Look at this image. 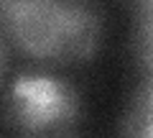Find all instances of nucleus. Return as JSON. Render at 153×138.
Wrapping results in <instances>:
<instances>
[{
	"label": "nucleus",
	"mask_w": 153,
	"mask_h": 138,
	"mask_svg": "<svg viewBox=\"0 0 153 138\" xmlns=\"http://www.w3.org/2000/svg\"><path fill=\"white\" fill-rule=\"evenodd\" d=\"M135 16H153V0H133Z\"/></svg>",
	"instance_id": "5"
},
{
	"label": "nucleus",
	"mask_w": 153,
	"mask_h": 138,
	"mask_svg": "<svg viewBox=\"0 0 153 138\" xmlns=\"http://www.w3.org/2000/svg\"><path fill=\"white\" fill-rule=\"evenodd\" d=\"M133 56L138 66L146 69V74H153V16H135Z\"/></svg>",
	"instance_id": "4"
},
{
	"label": "nucleus",
	"mask_w": 153,
	"mask_h": 138,
	"mask_svg": "<svg viewBox=\"0 0 153 138\" xmlns=\"http://www.w3.org/2000/svg\"><path fill=\"white\" fill-rule=\"evenodd\" d=\"M5 41L46 66L94 59L102 44V16L94 0H0Z\"/></svg>",
	"instance_id": "1"
},
{
	"label": "nucleus",
	"mask_w": 153,
	"mask_h": 138,
	"mask_svg": "<svg viewBox=\"0 0 153 138\" xmlns=\"http://www.w3.org/2000/svg\"><path fill=\"white\" fill-rule=\"evenodd\" d=\"M84 118L82 95L51 72H21L5 95V120L18 138H74Z\"/></svg>",
	"instance_id": "2"
},
{
	"label": "nucleus",
	"mask_w": 153,
	"mask_h": 138,
	"mask_svg": "<svg viewBox=\"0 0 153 138\" xmlns=\"http://www.w3.org/2000/svg\"><path fill=\"white\" fill-rule=\"evenodd\" d=\"M120 138H153V74H146L133 92L120 120Z\"/></svg>",
	"instance_id": "3"
}]
</instances>
